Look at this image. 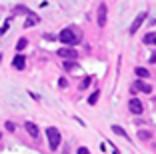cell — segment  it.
Returning a JSON list of instances; mask_svg holds the SVG:
<instances>
[{
    "instance_id": "cell-1",
    "label": "cell",
    "mask_w": 156,
    "mask_h": 154,
    "mask_svg": "<svg viewBox=\"0 0 156 154\" xmlns=\"http://www.w3.org/2000/svg\"><path fill=\"white\" fill-rule=\"evenodd\" d=\"M58 38H60V42H62V44H66V46H74V44H78V42H80V36H78L72 28H64V30L58 34Z\"/></svg>"
},
{
    "instance_id": "cell-18",
    "label": "cell",
    "mask_w": 156,
    "mask_h": 154,
    "mask_svg": "<svg viewBox=\"0 0 156 154\" xmlns=\"http://www.w3.org/2000/svg\"><path fill=\"white\" fill-rule=\"evenodd\" d=\"M90 82H92L90 78H84V80L80 82V88H82V90H84V88H88V86H90Z\"/></svg>"
},
{
    "instance_id": "cell-15",
    "label": "cell",
    "mask_w": 156,
    "mask_h": 154,
    "mask_svg": "<svg viewBox=\"0 0 156 154\" xmlns=\"http://www.w3.org/2000/svg\"><path fill=\"white\" fill-rule=\"evenodd\" d=\"M98 98H100V90L92 92V96L88 98V104H96V102H98Z\"/></svg>"
},
{
    "instance_id": "cell-11",
    "label": "cell",
    "mask_w": 156,
    "mask_h": 154,
    "mask_svg": "<svg viewBox=\"0 0 156 154\" xmlns=\"http://www.w3.org/2000/svg\"><path fill=\"white\" fill-rule=\"evenodd\" d=\"M78 64H76V60H70V58H64V64H62V68L64 70H74Z\"/></svg>"
},
{
    "instance_id": "cell-3",
    "label": "cell",
    "mask_w": 156,
    "mask_h": 154,
    "mask_svg": "<svg viewBox=\"0 0 156 154\" xmlns=\"http://www.w3.org/2000/svg\"><path fill=\"white\" fill-rule=\"evenodd\" d=\"M58 54L62 56V58H70V60H76L78 58V50H74L72 46H66V48H60Z\"/></svg>"
},
{
    "instance_id": "cell-7",
    "label": "cell",
    "mask_w": 156,
    "mask_h": 154,
    "mask_svg": "<svg viewBox=\"0 0 156 154\" xmlns=\"http://www.w3.org/2000/svg\"><path fill=\"white\" fill-rule=\"evenodd\" d=\"M12 66L16 68V70H22V68L26 66V58H24L22 54H16V56H14V60H12Z\"/></svg>"
},
{
    "instance_id": "cell-14",
    "label": "cell",
    "mask_w": 156,
    "mask_h": 154,
    "mask_svg": "<svg viewBox=\"0 0 156 154\" xmlns=\"http://www.w3.org/2000/svg\"><path fill=\"white\" fill-rule=\"evenodd\" d=\"M144 44H156V34L154 32H150V34L144 36Z\"/></svg>"
},
{
    "instance_id": "cell-4",
    "label": "cell",
    "mask_w": 156,
    "mask_h": 154,
    "mask_svg": "<svg viewBox=\"0 0 156 154\" xmlns=\"http://www.w3.org/2000/svg\"><path fill=\"white\" fill-rule=\"evenodd\" d=\"M128 108H130V112H132V114H142L144 106H142V102H140L138 98H130V102H128Z\"/></svg>"
},
{
    "instance_id": "cell-2",
    "label": "cell",
    "mask_w": 156,
    "mask_h": 154,
    "mask_svg": "<svg viewBox=\"0 0 156 154\" xmlns=\"http://www.w3.org/2000/svg\"><path fill=\"white\" fill-rule=\"evenodd\" d=\"M46 138H48L50 150H56L60 146V132H58V128H54V126L46 128Z\"/></svg>"
},
{
    "instance_id": "cell-20",
    "label": "cell",
    "mask_w": 156,
    "mask_h": 154,
    "mask_svg": "<svg viewBox=\"0 0 156 154\" xmlns=\"http://www.w3.org/2000/svg\"><path fill=\"white\" fill-rule=\"evenodd\" d=\"M4 126H6V130H8V132H14V130H16V126H14L12 122H6Z\"/></svg>"
},
{
    "instance_id": "cell-17",
    "label": "cell",
    "mask_w": 156,
    "mask_h": 154,
    "mask_svg": "<svg viewBox=\"0 0 156 154\" xmlns=\"http://www.w3.org/2000/svg\"><path fill=\"white\" fill-rule=\"evenodd\" d=\"M26 44H28L26 38H20V40L16 42V50H18V52H20V50H24V48H26Z\"/></svg>"
},
{
    "instance_id": "cell-19",
    "label": "cell",
    "mask_w": 156,
    "mask_h": 154,
    "mask_svg": "<svg viewBox=\"0 0 156 154\" xmlns=\"http://www.w3.org/2000/svg\"><path fill=\"white\" fill-rule=\"evenodd\" d=\"M14 12H22V14H30V12H28V8H24V6H16V8H14Z\"/></svg>"
},
{
    "instance_id": "cell-16",
    "label": "cell",
    "mask_w": 156,
    "mask_h": 154,
    "mask_svg": "<svg viewBox=\"0 0 156 154\" xmlns=\"http://www.w3.org/2000/svg\"><path fill=\"white\" fill-rule=\"evenodd\" d=\"M150 132L148 130H138V138H140V140H150Z\"/></svg>"
},
{
    "instance_id": "cell-9",
    "label": "cell",
    "mask_w": 156,
    "mask_h": 154,
    "mask_svg": "<svg viewBox=\"0 0 156 154\" xmlns=\"http://www.w3.org/2000/svg\"><path fill=\"white\" fill-rule=\"evenodd\" d=\"M136 90L144 92V94H150V92H152V86H150V84H146V82H136Z\"/></svg>"
},
{
    "instance_id": "cell-21",
    "label": "cell",
    "mask_w": 156,
    "mask_h": 154,
    "mask_svg": "<svg viewBox=\"0 0 156 154\" xmlns=\"http://www.w3.org/2000/svg\"><path fill=\"white\" fill-rule=\"evenodd\" d=\"M60 88H66V86H68V80H66V78H60Z\"/></svg>"
},
{
    "instance_id": "cell-13",
    "label": "cell",
    "mask_w": 156,
    "mask_h": 154,
    "mask_svg": "<svg viewBox=\"0 0 156 154\" xmlns=\"http://www.w3.org/2000/svg\"><path fill=\"white\" fill-rule=\"evenodd\" d=\"M134 72H136V76H138V78H148V76H150V72H148L146 68H140V66H138Z\"/></svg>"
},
{
    "instance_id": "cell-5",
    "label": "cell",
    "mask_w": 156,
    "mask_h": 154,
    "mask_svg": "<svg viewBox=\"0 0 156 154\" xmlns=\"http://www.w3.org/2000/svg\"><path fill=\"white\" fill-rule=\"evenodd\" d=\"M144 18H146V12H140V14H138V16H136V18H134L132 26H130V34H136V32H138V28L142 26Z\"/></svg>"
},
{
    "instance_id": "cell-12",
    "label": "cell",
    "mask_w": 156,
    "mask_h": 154,
    "mask_svg": "<svg viewBox=\"0 0 156 154\" xmlns=\"http://www.w3.org/2000/svg\"><path fill=\"white\" fill-rule=\"evenodd\" d=\"M110 130L114 132V134H118V136H124V138H128V134H126V130H124L122 126H116V124H114V126H112Z\"/></svg>"
},
{
    "instance_id": "cell-8",
    "label": "cell",
    "mask_w": 156,
    "mask_h": 154,
    "mask_svg": "<svg viewBox=\"0 0 156 154\" xmlns=\"http://www.w3.org/2000/svg\"><path fill=\"white\" fill-rule=\"evenodd\" d=\"M24 128H26V132L32 136V138H36V136H38V126L34 122H24Z\"/></svg>"
},
{
    "instance_id": "cell-6",
    "label": "cell",
    "mask_w": 156,
    "mask_h": 154,
    "mask_svg": "<svg viewBox=\"0 0 156 154\" xmlns=\"http://www.w3.org/2000/svg\"><path fill=\"white\" fill-rule=\"evenodd\" d=\"M98 26H106V4L104 2H100V6H98V18H96Z\"/></svg>"
},
{
    "instance_id": "cell-22",
    "label": "cell",
    "mask_w": 156,
    "mask_h": 154,
    "mask_svg": "<svg viewBox=\"0 0 156 154\" xmlns=\"http://www.w3.org/2000/svg\"><path fill=\"white\" fill-rule=\"evenodd\" d=\"M78 154H88V148H78Z\"/></svg>"
},
{
    "instance_id": "cell-23",
    "label": "cell",
    "mask_w": 156,
    "mask_h": 154,
    "mask_svg": "<svg viewBox=\"0 0 156 154\" xmlns=\"http://www.w3.org/2000/svg\"><path fill=\"white\" fill-rule=\"evenodd\" d=\"M150 64H156V52H154V54L150 56Z\"/></svg>"
},
{
    "instance_id": "cell-10",
    "label": "cell",
    "mask_w": 156,
    "mask_h": 154,
    "mask_svg": "<svg viewBox=\"0 0 156 154\" xmlns=\"http://www.w3.org/2000/svg\"><path fill=\"white\" fill-rule=\"evenodd\" d=\"M40 22V18L38 16H34V14H28V20L24 22V28H30V26H34V24H38Z\"/></svg>"
},
{
    "instance_id": "cell-24",
    "label": "cell",
    "mask_w": 156,
    "mask_h": 154,
    "mask_svg": "<svg viewBox=\"0 0 156 154\" xmlns=\"http://www.w3.org/2000/svg\"><path fill=\"white\" fill-rule=\"evenodd\" d=\"M0 138H2V132H0Z\"/></svg>"
}]
</instances>
